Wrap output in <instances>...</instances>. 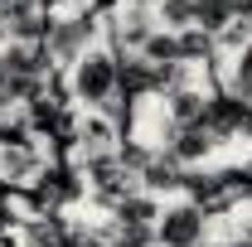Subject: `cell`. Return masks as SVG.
Masks as SVG:
<instances>
[{
  "label": "cell",
  "instance_id": "cell-1",
  "mask_svg": "<svg viewBox=\"0 0 252 247\" xmlns=\"http://www.w3.org/2000/svg\"><path fill=\"white\" fill-rule=\"evenodd\" d=\"M63 88H68V102H73L78 112H102L112 97H122V54H117L112 44L88 49L83 59L68 68Z\"/></svg>",
  "mask_w": 252,
  "mask_h": 247
},
{
  "label": "cell",
  "instance_id": "cell-2",
  "mask_svg": "<svg viewBox=\"0 0 252 247\" xmlns=\"http://www.w3.org/2000/svg\"><path fill=\"white\" fill-rule=\"evenodd\" d=\"M209 223H214V218L204 214L199 204H189V199L160 204L156 247H209Z\"/></svg>",
  "mask_w": 252,
  "mask_h": 247
},
{
  "label": "cell",
  "instance_id": "cell-3",
  "mask_svg": "<svg viewBox=\"0 0 252 247\" xmlns=\"http://www.w3.org/2000/svg\"><path fill=\"white\" fill-rule=\"evenodd\" d=\"M160 151H170L175 160H180V165H185V170H199L209 155L219 151V141H214L204 126L194 122V126H170V136L160 141Z\"/></svg>",
  "mask_w": 252,
  "mask_h": 247
},
{
  "label": "cell",
  "instance_id": "cell-4",
  "mask_svg": "<svg viewBox=\"0 0 252 247\" xmlns=\"http://www.w3.org/2000/svg\"><path fill=\"white\" fill-rule=\"evenodd\" d=\"M141 189L156 194V199H160V194H180V189H185V165H180L170 151L156 146V155L141 165Z\"/></svg>",
  "mask_w": 252,
  "mask_h": 247
},
{
  "label": "cell",
  "instance_id": "cell-5",
  "mask_svg": "<svg viewBox=\"0 0 252 247\" xmlns=\"http://www.w3.org/2000/svg\"><path fill=\"white\" fill-rule=\"evenodd\" d=\"M248 15V0H194V30L204 34H228L238 20Z\"/></svg>",
  "mask_w": 252,
  "mask_h": 247
},
{
  "label": "cell",
  "instance_id": "cell-6",
  "mask_svg": "<svg viewBox=\"0 0 252 247\" xmlns=\"http://www.w3.org/2000/svg\"><path fill=\"white\" fill-rule=\"evenodd\" d=\"M219 88H223L228 97H238V102H252V39L223 59V68H219Z\"/></svg>",
  "mask_w": 252,
  "mask_h": 247
},
{
  "label": "cell",
  "instance_id": "cell-7",
  "mask_svg": "<svg viewBox=\"0 0 252 247\" xmlns=\"http://www.w3.org/2000/svg\"><path fill=\"white\" fill-rule=\"evenodd\" d=\"M107 218H112V223H122V228H156L160 199H156V194H146V189H136V194H126Z\"/></svg>",
  "mask_w": 252,
  "mask_h": 247
},
{
  "label": "cell",
  "instance_id": "cell-8",
  "mask_svg": "<svg viewBox=\"0 0 252 247\" xmlns=\"http://www.w3.org/2000/svg\"><path fill=\"white\" fill-rule=\"evenodd\" d=\"M141 63H151L156 73H170V68H180V34L175 30H156L146 39V49L136 54Z\"/></svg>",
  "mask_w": 252,
  "mask_h": 247
},
{
  "label": "cell",
  "instance_id": "cell-9",
  "mask_svg": "<svg viewBox=\"0 0 252 247\" xmlns=\"http://www.w3.org/2000/svg\"><path fill=\"white\" fill-rule=\"evenodd\" d=\"M209 247H252L248 238H223V243H209Z\"/></svg>",
  "mask_w": 252,
  "mask_h": 247
},
{
  "label": "cell",
  "instance_id": "cell-10",
  "mask_svg": "<svg viewBox=\"0 0 252 247\" xmlns=\"http://www.w3.org/2000/svg\"><path fill=\"white\" fill-rule=\"evenodd\" d=\"M243 30H248V39H252V10H248V15H243Z\"/></svg>",
  "mask_w": 252,
  "mask_h": 247
}]
</instances>
